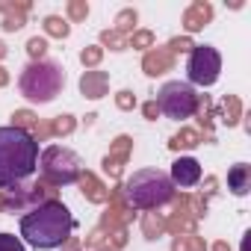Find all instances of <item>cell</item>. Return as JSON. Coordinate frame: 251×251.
Masks as SVG:
<instances>
[{"label":"cell","mask_w":251,"mask_h":251,"mask_svg":"<svg viewBox=\"0 0 251 251\" xmlns=\"http://www.w3.org/2000/svg\"><path fill=\"white\" fill-rule=\"evenodd\" d=\"M115 100H118V106H121V109H133V106H136V98H133L130 92H118V98H115Z\"/></svg>","instance_id":"obj_31"},{"label":"cell","mask_w":251,"mask_h":251,"mask_svg":"<svg viewBox=\"0 0 251 251\" xmlns=\"http://www.w3.org/2000/svg\"><path fill=\"white\" fill-rule=\"evenodd\" d=\"M239 112H242L239 100H236L233 95H227V98L222 100V118H225L227 124H236V121H239Z\"/></svg>","instance_id":"obj_20"},{"label":"cell","mask_w":251,"mask_h":251,"mask_svg":"<svg viewBox=\"0 0 251 251\" xmlns=\"http://www.w3.org/2000/svg\"><path fill=\"white\" fill-rule=\"evenodd\" d=\"M9 83V74H6V68H0V86H6Z\"/></svg>","instance_id":"obj_33"},{"label":"cell","mask_w":251,"mask_h":251,"mask_svg":"<svg viewBox=\"0 0 251 251\" xmlns=\"http://www.w3.org/2000/svg\"><path fill=\"white\" fill-rule=\"evenodd\" d=\"M198 142H201V133L186 127V130H180V133H177V136H175L169 145H172V151H180V148H195Z\"/></svg>","instance_id":"obj_16"},{"label":"cell","mask_w":251,"mask_h":251,"mask_svg":"<svg viewBox=\"0 0 251 251\" xmlns=\"http://www.w3.org/2000/svg\"><path fill=\"white\" fill-rule=\"evenodd\" d=\"M98 251H115V248H109V245H103V248H98Z\"/></svg>","instance_id":"obj_36"},{"label":"cell","mask_w":251,"mask_h":251,"mask_svg":"<svg viewBox=\"0 0 251 251\" xmlns=\"http://www.w3.org/2000/svg\"><path fill=\"white\" fill-rule=\"evenodd\" d=\"M68 30H71V27H68V21H65V18H59V15H48V18H45V33H48V36L65 39V36H68Z\"/></svg>","instance_id":"obj_17"},{"label":"cell","mask_w":251,"mask_h":251,"mask_svg":"<svg viewBox=\"0 0 251 251\" xmlns=\"http://www.w3.org/2000/svg\"><path fill=\"white\" fill-rule=\"evenodd\" d=\"M89 15V3H86V0H71V3H68V18L71 21H83Z\"/></svg>","instance_id":"obj_27"},{"label":"cell","mask_w":251,"mask_h":251,"mask_svg":"<svg viewBox=\"0 0 251 251\" xmlns=\"http://www.w3.org/2000/svg\"><path fill=\"white\" fill-rule=\"evenodd\" d=\"M127 39H130V36L115 33V30H106V33L100 36V42H103L106 48H112V50H124V48H130V45H127Z\"/></svg>","instance_id":"obj_22"},{"label":"cell","mask_w":251,"mask_h":251,"mask_svg":"<svg viewBox=\"0 0 251 251\" xmlns=\"http://www.w3.org/2000/svg\"><path fill=\"white\" fill-rule=\"evenodd\" d=\"M36 124H39V118H36L30 109H18V112L12 115V127H18V130H27V127L36 130Z\"/></svg>","instance_id":"obj_23"},{"label":"cell","mask_w":251,"mask_h":251,"mask_svg":"<svg viewBox=\"0 0 251 251\" xmlns=\"http://www.w3.org/2000/svg\"><path fill=\"white\" fill-rule=\"evenodd\" d=\"M142 230H145L148 239H154V236H160V233L166 230V219H160L157 213H145V219H142Z\"/></svg>","instance_id":"obj_18"},{"label":"cell","mask_w":251,"mask_h":251,"mask_svg":"<svg viewBox=\"0 0 251 251\" xmlns=\"http://www.w3.org/2000/svg\"><path fill=\"white\" fill-rule=\"evenodd\" d=\"M74 130V118L71 115H59V118H53V124H50V133H56V136H68Z\"/></svg>","instance_id":"obj_24"},{"label":"cell","mask_w":251,"mask_h":251,"mask_svg":"<svg viewBox=\"0 0 251 251\" xmlns=\"http://www.w3.org/2000/svg\"><path fill=\"white\" fill-rule=\"evenodd\" d=\"M106 86H109V74L106 71H86L83 80H80V92L86 98H103L106 95Z\"/></svg>","instance_id":"obj_12"},{"label":"cell","mask_w":251,"mask_h":251,"mask_svg":"<svg viewBox=\"0 0 251 251\" xmlns=\"http://www.w3.org/2000/svg\"><path fill=\"white\" fill-rule=\"evenodd\" d=\"M80 183H83V192H86V198L89 201H95V204H103L106 198H109V192H106V186L95 177V175H80Z\"/></svg>","instance_id":"obj_15"},{"label":"cell","mask_w":251,"mask_h":251,"mask_svg":"<svg viewBox=\"0 0 251 251\" xmlns=\"http://www.w3.org/2000/svg\"><path fill=\"white\" fill-rule=\"evenodd\" d=\"M42 175L53 186H68L80 177V157L62 145H50L42 154Z\"/></svg>","instance_id":"obj_5"},{"label":"cell","mask_w":251,"mask_h":251,"mask_svg":"<svg viewBox=\"0 0 251 251\" xmlns=\"http://www.w3.org/2000/svg\"><path fill=\"white\" fill-rule=\"evenodd\" d=\"M65 86V71L56 62H33L21 74V95L33 103L53 100Z\"/></svg>","instance_id":"obj_4"},{"label":"cell","mask_w":251,"mask_h":251,"mask_svg":"<svg viewBox=\"0 0 251 251\" xmlns=\"http://www.w3.org/2000/svg\"><path fill=\"white\" fill-rule=\"evenodd\" d=\"M100 56H103V48H86V50L80 53V62H83L86 68H95V65L100 62Z\"/></svg>","instance_id":"obj_29"},{"label":"cell","mask_w":251,"mask_h":251,"mask_svg":"<svg viewBox=\"0 0 251 251\" xmlns=\"http://www.w3.org/2000/svg\"><path fill=\"white\" fill-rule=\"evenodd\" d=\"M189 48H192V42H189V39H172V42H169V48H166V50H169V53H172V56H175V53H177V50H189Z\"/></svg>","instance_id":"obj_30"},{"label":"cell","mask_w":251,"mask_h":251,"mask_svg":"<svg viewBox=\"0 0 251 251\" xmlns=\"http://www.w3.org/2000/svg\"><path fill=\"white\" fill-rule=\"evenodd\" d=\"M219 71H222V56H219L216 48H210V45L192 48L189 65H186L189 83H195V86H213L219 80Z\"/></svg>","instance_id":"obj_7"},{"label":"cell","mask_w":251,"mask_h":251,"mask_svg":"<svg viewBox=\"0 0 251 251\" xmlns=\"http://www.w3.org/2000/svg\"><path fill=\"white\" fill-rule=\"evenodd\" d=\"M157 106L160 112H166L169 118H189L195 109H198V95L192 92L189 83H180V80H172L160 89V98H157Z\"/></svg>","instance_id":"obj_6"},{"label":"cell","mask_w":251,"mask_h":251,"mask_svg":"<svg viewBox=\"0 0 251 251\" xmlns=\"http://www.w3.org/2000/svg\"><path fill=\"white\" fill-rule=\"evenodd\" d=\"M3 56H6V45H3V42H0V59H3Z\"/></svg>","instance_id":"obj_35"},{"label":"cell","mask_w":251,"mask_h":251,"mask_svg":"<svg viewBox=\"0 0 251 251\" xmlns=\"http://www.w3.org/2000/svg\"><path fill=\"white\" fill-rule=\"evenodd\" d=\"M130 136H118L115 139V145H112V151L106 154V160H103V172L109 175V177H118L121 175V163L127 160V154H130Z\"/></svg>","instance_id":"obj_9"},{"label":"cell","mask_w":251,"mask_h":251,"mask_svg":"<svg viewBox=\"0 0 251 251\" xmlns=\"http://www.w3.org/2000/svg\"><path fill=\"white\" fill-rule=\"evenodd\" d=\"M27 9H30V3H6V0H0V12L6 15V18H3V30H9V33L21 30Z\"/></svg>","instance_id":"obj_13"},{"label":"cell","mask_w":251,"mask_h":251,"mask_svg":"<svg viewBox=\"0 0 251 251\" xmlns=\"http://www.w3.org/2000/svg\"><path fill=\"white\" fill-rule=\"evenodd\" d=\"M45 50H48V42H45V39H39V36H36V39H30V42H27V53L33 56V62H42Z\"/></svg>","instance_id":"obj_25"},{"label":"cell","mask_w":251,"mask_h":251,"mask_svg":"<svg viewBox=\"0 0 251 251\" xmlns=\"http://www.w3.org/2000/svg\"><path fill=\"white\" fill-rule=\"evenodd\" d=\"M210 18H213V6L204 3V0H198V3H192L183 12V27H186V33H198V30H204V24Z\"/></svg>","instance_id":"obj_10"},{"label":"cell","mask_w":251,"mask_h":251,"mask_svg":"<svg viewBox=\"0 0 251 251\" xmlns=\"http://www.w3.org/2000/svg\"><path fill=\"white\" fill-rule=\"evenodd\" d=\"M127 45H130V48H151V45H154V33L139 30V33H133V36L127 39Z\"/></svg>","instance_id":"obj_28"},{"label":"cell","mask_w":251,"mask_h":251,"mask_svg":"<svg viewBox=\"0 0 251 251\" xmlns=\"http://www.w3.org/2000/svg\"><path fill=\"white\" fill-rule=\"evenodd\" d=\"M213 251H230V248H227V242H216V245H213Z\"/></svg>","instance_id":"obj_34"},{"label":"cell","mask_w":251,"mask_h":251,"mask_svg":"<svg viewBox=\"0 0 251 251\" xmlns=\"http://www.w3.org/2000/svg\"><path fill=\"white\" fill-rule=\"evenodd\" d=\"M71 230H74V219H71L68 207L53 198L33 207L21 219V236L33 248H59L62 242L71 239Z\"/></svg>","instance_id":"obj_1"},{"label":"cell","mask_w":251,"mask_h":251,"mask_svg":"<svg viewBox=\"0 0 251 251\" xmlns=\"http://www.w3.org/2000/svg\"><path fill=\"white\" fill-rule=\"evenodd\" d=\"M39 166V142L18 127H0V189H12Z\"/></svg>","instance_id":"obj_2"},{"label":"cell","mask_w":251,"mask_h":251,"mask_svg":"<svg viewBox=\"0 0 251 251\" xmlns=\"http://www.w3.org/2000/svg\"><path fill=\"white\" fill-rule=\"evenodd\" d=\"M172 186H195L198 180H201V166H198V160H192V157H180V160H175L172 163Z\"/></svg>","instance_id":"obj_8"},{"label":"cell","mask_w":251,"mask_h":251,"mask_svg":"<svg viewBox=\"0 0 251 251\" xmlns=\"http://www.w3.org/2000/svg\"><path fill=\"white\" fill-rule=\"evenodd\" d=\"M142 112H145V118H157V115H160V106H157V100L145 103V106H142Z\"/></svg>","instance_id":"obj_32"},{"label":"cell","mask_w":251,"mask_h":251,"mask_svg":"<svg viewBox=\"0 0 251 251\" xmlns=\"http://www.w3.org/2000/svg\"><path fill=\"white\" fill-rule=\"evenodd\" d=\"M227 186H230L233 195H245V192L251 189V169H248L245 163L233 166V169L227 172Z\"/></svg>","instance_id":"obj_14"},{"label":"cell","mask_w":251,"mask_h":251,"mask_svg":"<svg viewBox=\"0 0 251 251\" xmlns=\"http://www.w3.org/2000/svg\"><path fill=\"white\" fill-rule=\"evenodd\" d=\"M121 192H124L127 207L157 210V207H163V204L172 201L175 186H172V180L160 169H142V172H133L127 180H124V189Z\"/></svg>","instance_id":"obj_3"},{"label":"cell","mask_w":251,"mask_h":251,"mask_svg":"<svg viewBox=\"0 0 251 251\" xmlns=\"http://www.w3.org/2000/svg\"><path fill=\"white\" fill-rule=\"evenodd\" d=\"M172 251H207V245L201 242V236H195V233H186V236H177V239H175Z\"/></svg>","instance_id":"obj_19"},{"label":"cell","mask_w":251,"mask_h":251,"mask_svg":"<svg viewBox=\"0 0 251 251\" xmlns=\"http://www.w3.org/2000/svg\"><path fill=\"white\" fill-rule=\"evenodd\" d=\"M172 65H175V56H172L166 48L148 50V53H145V59H142V68H145V74H151V77H157V74H166Z\"/></svg>","instance_id":"obj_11"},{"label":"cell","mask_w":251,"mask_h":251,"mask_svg":"<svg viewBox=\"0 0 251 251\" xmlns=\"http://www.w3.org/2000/svg\"><path fill=\"white\" fill-rule=\"evenodd\" d=\"M0 251H27L15 233H0Z\"/></svg>","instance_id":"obj_26"},{"label":"cell","mask_w":251,"mask_h":251,"mask_svg":"<svg viewBox=\"0 0 251 251\" xmlns=\"http://www.w3.org/2000/svg\"><path fill=\"white\" fill-rule=\"evenodd\" d=\"M136 9H124V12H118V18H115V33H124L127 36L130 30H133V24H136Z\"/></svg>","instance_id":"obj_21"}]
</instances>
